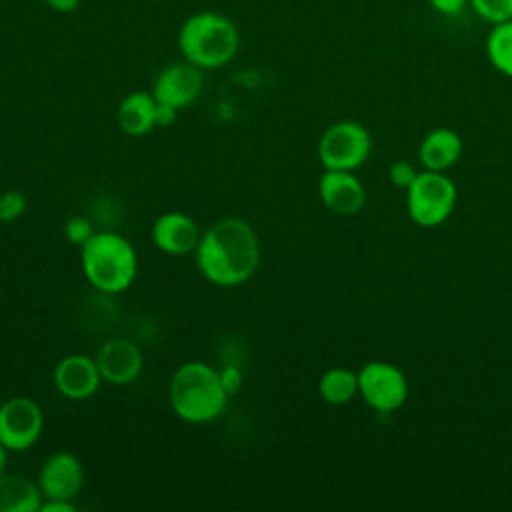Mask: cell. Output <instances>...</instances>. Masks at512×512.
I'll return each mask as SVG.
<instances>
[{
  "mask_svg": "<svg viewBox=\"0 0 512 512\" xmlns=\"http://www.w3.org/2000/svg\"><path fill=\"white\" fill-rule=\"evenodd\" d=\"M46 6L58 14H70L80 6V0H44Z\"/></svg>",
  "mask_w": 512,
  "mask_h": 512,
  "instance_id": "obj_28",
  "label": "cell"
},
{
  "mask_svg": "<svg viewBox=\"0 0 512 512\" xmlns=\"http://www.w3.org/2000/svg\"><path fill=\"white\" fill-rule=\"evenodd\" d=\"M80 264L86 280L104 294H120L136 278L138 256L134 246L116 232H94L80 246Z\"/></svg>",
  "mask_w": 512,
  "mask_h": 512,
  "instance_id": "obj_4",
  "label": "cell"
},
{
  "mask_svg": "<svg viewBox=\"0 0 512 512\" xmlns=\"http://www.w3.org/2000/svg\"><path fill=\"white\" fill-rule=\"evenodd\" d=\"M240 48L236 24L218 12H196L178 30V50L190 64L212 70L228 64Z\"/></svg>",
  "mask_w": 512,
  "mask_h": 512,
  "instance_id": "obj_3",
  "label": "cell"
},
{
  "mask_svg": "<svg viewBox=\"0 0 512 512\" xmlns=\"http://www.w3.org/2000/svg\"><path fill=\"white\" fill-rule=\"evenodd\" d=\"M462 154V140L450 128H436L420 144V162L426 170L444 172L454 166Z\"/></svg>",
  "mask_w": 512,
  "mask_h": 512,
  "instance_id": "obj_17",
  "label": "cell"
},
{
  "mask_svg": "<svg viewBox=\"0 0 512 512\" xmlns=\"http://www.w3.org/2000/svg\"><path fill=\"white\" fill-rule=\"evenodd\" d=\"M6 458H8V450H6L4 444L0 442V476L6 472Z\"/></svg>",
  "mask_w": 512,
  "mask_h": 512,
  "instance_id": "obj_29",
  "label": "cell"
},
{
  "mask_svg": "<svg viewBox=\"0 0 512 512\" xmlns=\"http://www.w3.org/2000/svg\"><path fill=\"white\" fill-rule=\"evenodd\" d=\"M406 192L408 214L418 226L424 228L444 222L456 204L454 182L436 170L418 172L416 180Z\"/></svg>",
  "mask_w": 512,
  "mask_h": 512,
  "instance_id": "obj_5",
  "label": "cell"
},
{
  "mask_svg": "<svg viewBox=\"0 0 512 512\" xmlns=\"http://www.w3.org/2000/svg\"><path fill=\"white\" fill-rule=\"evenodd\" d=\"M100 370L96 360L86 354L64 356L54 368L56 390L70 400L90 398L100 386Z\"/></svg>",
  "mask_w": 512,
  "mask_h": 512,
  "instance_id": "obj_13",
  "label": "cell"
},
{
  "mask_svg": "<svg viewBox=\"0 0 512 512\" xmlns=\"http://www.w3.org/2000/svg\"><path fill=\"white\" fill-rule=\"evenodd\" d=\"M200 274L216 286H238L258 268L260 242L250 222L238 216L216 220L194 250Z\"/></svg>",
  "mask_w": 512,
  "mask_h": 512,
  "instance_id": "obj_1",
  "label": "cell"
},
{
  "mask_svg": "<svg viewBox=\"0 0 512 512\" xmlns=\"http://www.w3.org/2000/svg\"><path fill=\"white\" fill-rule=\"evenodd\" d=\"M358 392L378 412L400 408L408 396V382L400 368L388 362H368L358 372Z\"/></svg>",
  "mask_w": 512,
  "mask_h": 512,
  "instance_id": "obj_8",
  "label": "cell"
},
{
  "mask_svg": "<svg viewBox=\"0 0 512 512\" xmlns=\"http://www.w3.org/2000/svg\"><path fill=\"white\" fill-rule=\"evenodd\" d=\"M92 234H94V228H92L90 220L84 216H72L64 224V236L70 244L82 246Z\"/></svg>",
  "mask_w": 512,
  "mask_h": 512,
  "instance_id": "obj_22",
  "label": "cell"
},
{
  "mask_svg": "<svg viewBox=\"0 0 512 512\" xmlns=\"http://www.w3.org/2000/svg\"><path fill=\"white\" fill-rule=\"evenodd\" d=\"M470 8L490 24L512 20V0H470Z\"/></svg>",
  "mask_w": 512,
  "mask_h": 512,
  "instance_id": "obj_20",
  "label": "cell"
},
{
  "mask_svg": "<svg viewBox=\"0 0 512 512\" xmlns=\"http://www.w3.org/2000/svg\"><path fill=\"white\" fill-rule=\"evenodd\" d=\"M178 116V108L170 106V104H164V102H158L156 100V112H154V122H156V128H166V126H172L174 120Z\"/></svg>",
  "mask_w": 512,
  "mask_h": 512,
  "instance_id": "obj_26",
  "label": "cell"
},
{
  "mask_svg": "<svg viewBox=\"0 0 512 512\" xmlns=\"http://www.w3.org/2000/svg\"><path fill=\"white\" fill-rule=\"evenodd\" d=\"M26 196L18 190L0 194V222H14L26 212Z\"/></svg>",
  "mask_w": 512,
  "mask_h": 512,
  "instance_id": "obj_21",
  "label": "cell"
},
{
  "mask_svg": "<svg viewBox=\"0 0 512 512\" xmlns=\"http://www.w3.org/2000/svg\"><path fill=\"white\" fill-rule=\"evenodd\" d=\"M372 142L368 130L354 122L342 120L324 130L318 142V158L326 170H356L370 154Z\"/></svg>",
  "mask_w": 512,
  "mask_h": 512,
  "instance_id": "obj_6",
  "label": "cell"
},
{
  "mask_svg": "<svg viewBox=\"0 0 512 512\" xmlns=\"http://www.w3.org/2000/svg\"><path fill=\"white\" fill-rule=\"evenodd\" d=\"M36 482L44 498L74 500L84 486V466L72 452H56L44 460Z\"/></svg>",
  "mask_w": 512,
  "mask_h": 512,
  "instance_id": "obj_10",
  "label": "cell"
},
{
  "mask_svg": "<svg viewBox=\"0 0 512 512\" xmlns=\"http://www.w3.org/2000/svg\"><path fill=\"white\" fill-rule=\"evenodd\" d=\"M154 112H156L154 94L146 90H134L126 94L118 104V110H116L118 128L128 136H144L152 128H156Z\"/></svg>",
  "mask_w": 512,
  "mask_h": 512,
  "instance_id": "obj_15",
  "label": "cell"
},
{
  "mask_svg": "<svg viewBox=\"0 0 512 512\" xmlns=\"http://www.w3.org/2000/svg\"><path fill=\"white\" fill-rule=\"evenodd\" d=\"M322 204L340 216H350L362 210L366 192L362 182L348 170H326L318 182Z\"/></svg>",
  "mask_w": 512,
  "mask_h": 512,
  "instance_id": "obj_14",
  "label": "cell"
},
{
  "mask_svg": "<svg viewBox=\"0 0 512 512\" xmlns=\"http://www.w3.org/2000/svg\"><path fill=\"white\" fill-rule=\"evenodd\" d=\"M38 512H76V506L72 500L62 498H44Z\"/></svg>",
  "mask_w": 512,
  "mask_h": 512,
  "instance_id": "obj_27",
  "label": "cell"
},
{
  "mask_svg": "<svg viewBox=\"0 0 512 512\" xmlns=\"http://www.w3.org/2000/svg\"><path fill=\"white\" fill-rule=\"evenodd\" d=\"M42 500L44 496L36 480L16 472L0 476V512H38Z\"/></svg>",
  "mask_w": 512,
  "mask_h": 512,
  "instance_id": "obj_16",
  "label": "cell"
},
{
  "mask_svg": "<svg viewBox=\"0 0 512 512\" xmlns=\"http://www.w3.org/2000/svg\"><path fill=\"white\" fill-rule=\"evenodd\" d=\"M168 398L174 414L188 424L216 420L228 402L218 370L206 362H184L172 374Z\"/></svg>",
  "mask_w": 512,
  "mask_h": 512,
  "instance_id": "obj_2",
  "label": "cell"
},
{
  "mask_svg": "<svg viewBox=\"0 0 512 512\" xmlns=\"http://www.w3.org/2000/svg\"><path fill=\"white\" fill-rule=\"evenodd\" d=\"M218 376H220V382H222L224 390L228 392V396L236 394V392L240 390L242 382H244L242 370H240L238 366H234V364H228V366L220 368V370H218Z\"/></svg>",
  "mask_w": 512,
  "mask_h": 512,
  "instance_id": "obj_24",
  "label": "cell"
},
{
  "mask_svg": "<svg viewBox=\"0 0 512 512\" xmlns=\"http://www.w3.org/2000/svg\"><path fill=\"white\" fill-rule=\"evenodd\" d=\"M430 4V8L442 16H460L466 6H470V0H426Z\"/></svg>",
  "mask_w": 512,
  "mask_h": 512,
  "instance_id": "obj_25",
  "label": "cell"
},
{
  "mask_svg": "<svg viewBox=\"0 0 512 512\" xmlns=\"http://www.w3.org/2000/svg\"><path fill=\"white\" fill-rule=\"evenodd\" d=\"M204 88L202 68L190 64L188 60L164 66L152 84V94L158 102L170 104L174 108H186L200 96Z\"/></svg>",
  "mask_w": 512,
  "mask_h": 512,
  "instance_id": "obj_9",
  "label": "cell"
},
{
  "mask_svg": "<svg viewBox=\"0 0 512 512\" xmlns=\"http://www.w3.org/2000/svg\"><path fill=\"white\" fill-rule=\"evenodd\" d=\"M152 242L168 256L194 254L200 242V226L184 212H166L152 224Z\"/></svg>",
  "mask_w": 512,
  "mask_h": 512,
  "instance_id": "obj_12",
  "label": "cell"
},
{
  "mask_svg": "<svg viewBox=\"0 0 512 512\" xmlns=\"http://www.w3.org/2000/svg\"><path fill=\"white\" fill-rule=\"evenodd\" d=\"M96 366L102 380L108 384L124 386L134 382L142 372V352L126 338H112L98 348Z\"/></svg>",
  "mask_w": 512,
  "mask_h": 512,
  "instance_id": "obj_11",
  "label": "cell"
},
{
  "mask_svg": "<svg viewBox=\"0 0 512 512\" xmlns=\"http://www.w3.org/2000/svg\"><path fill=\"white\" fill-rule=\"evenodd\" d=\"M44 430V414L28 396L8 398L0 406V442L8 452H22L34 446Z\"/></svg>",
  "mask_w": 512,
  "mask_h": 512,
  "instance_id": "obj_7",
  "label": "cell"
},
{
  "mask_svg": "<svg viewBox=\"0 0 512 512\" xmlns=\"http://www.w3.org/2000/svg\"><path fill=\"white\" fill-rule=\"evenodd\" d=\"M416 176H418L416 168L410 162H406V160H398V162H394L390 166V180L398 188H406L408 190L410 184L416 180Z\"/></svg>",
  "mask_w": 512,
  "mask_h": 512,
  "instance_id": "obj_23",
  "label": "cell"
},
{
  "mask_svg": "<svg viewBox=\"0 0 512 512\" xmlns=\"http://www.w3.org/2000/svg\"><path fill=\"white\" fill-rule=\"evenodd\" d=\"M318 392L328 404H348L358 394V374L348 368H330L322 374Z\"/></svg>",
  "mask_w": 512,
  "mask_h": 512,
  "instance_id": "obj_18",
  "label": "cell"
},
{
  "mask_svg": "<svg viewBox=\"0 0 512 512\" xmlns=\"http://www.w3.org/2000/svg\"><path fill=\"white\" fill-rule=\"evenodd\" d=\"M486 58L496 72L512 78V20L492 24L486 36Z\"/></svg>",
  "mask_w": 512,
  "mask_h": 512,
  "instance_id": "obj_19",
  "label": "cell"
}]
</instances>
